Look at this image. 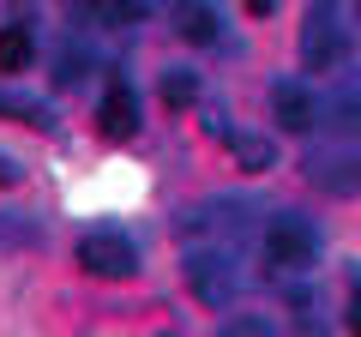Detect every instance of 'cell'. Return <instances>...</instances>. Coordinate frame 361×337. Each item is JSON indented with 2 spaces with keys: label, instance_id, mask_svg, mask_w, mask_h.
<instances>
[{
  "label": "cell",
  "instance_id": "cell-1",
  "mask_svg": "<svg viewBox=\"0 0 361 337\" xmlns=\"http://www.w3.org/2000/svg\"><path fill=\"white\" fill-rule=\"evenodd\" d=\"M265 259H271V271H283V277L307 271V265L319 259V235H313V223L295 217V211L271 217V229H265Z\"/></svg>",
  "mask_w": 361,
  "mask_h": 337
},
{
  "label": "cell",
  "instance_id": "cell-2",
  "mask_svg": "<svg viewBox=\"0 0 361 337\" xmlns=\"http://www.w3.org/2000/svg\"><path fill=\"white\" fill-rule=\"evenodd\" d=\"M78 265L90 277H133L139 253H133V241L121 229H90V235H78Z\"/></svg>",
  "mask_w": 361,
  "mask_h": 337
},
{
  "label": "cell",
  "instance_id": "cell-3",
  "mask_svg": "<svg viewBox=\"0 0 361 337\" xmlns=\"http://www.w3.org/2000/svg\"><path fill=\"white\" fill-rule=\"evenodd\" d=\"M187 289L205 307H229L235 301V265L223 253H187Z\"/></svg>",
  "mask_w": 361,
  "mask_h": 337
},
{
  "label": "cell",
  "instance_id": "cell-4",
  "mask_svg": "<svg viewBox=\"0 0 361 337\" xmlns=\"http://www.w3.org/2000/svg\"><path fill=\"white\" fill-rule=\"evenodd\" d=\"M271 121H277L283 133H313V121H319V103H313L307 85L283 78V85H271Z\"/></svg>",
  "mask_w": 361,
  "mask_h": 337
},
{
  "label": "cell",
  "instance_id": "cell-5",
  "mask_svg": "<svg viewBox=\"0 0 361 337\" xmlns=\"http://www.w3.org/2000/svg\"><path fill=\"white\" fill-rule=\"evenodd\" d=\"M301 61H307V73H331V66H343V37H337L331 18H307V30H301Z\"/></svg>",
  "mask_w": 361,
  "mask_h": 337
},
{
  "label": "cell",
  "instance_id": "cell-6",
  "mask_svg": "<svg viewBox=\"0 0 361 337\" xmlns=\"http://www.w3.org/2000/svg\"><path fill=\"white\" fill-rule=\"evenodd\" d=\"M97 121H103L109 139H133V133H139V97H133L127 85H115V91L103 97V109H97Z\"/></svg>",
  "mask_w": 361,
  "mask_h": 337
},
{
  "label": "cell",
  "instance_id": "cell-7",
  "mask_svg": "<svg viewBox=\"0 0 361 337\" xmlns=\"http://www.w3.org/2000/svg\"><path fill=\"white\" fill-rule=\"evenodd\" d=\"M175 37L180 42H217V13L205 0H180L175 6Z\"/></svg>",
  "mask_w": 361,
  "mask_h": 337
},
{
  "label": "cell",
  "instance_id": "cell-8",
  "mask_svg": "<svg viewBox=\"0 0 361 337\" xmlns=\"http://www.w3.org/2000/svg\"><path fill=\"white\" fill-rule=\"evenodd\" d=\"M30 61H37L30 30H25V25H6V30H0V73H25Z\"/></svg>",
  "mask_w": 361,
  "mask_h": 337
},
{
  "label": "cell",
  "instance_id": "cell-9",
  "mask_svg": "<svg viewBox=\"0 0 361 337\" xmlns=\"http://www.w3.org/2000/svg\"><path fill=\"white\" fill-rule=\"evenodd\" d=\"M163 103L169 109H193L199 103V78L193 73H163Z\"/></svg>",
  "mask_w": 361,
  "mask_h": 337
},
{
  "label": "cell",
  "instance_id": "cell-10",
  "mask_svg": "<svg viewBox=\"0 0 361 337\" xmlns=\"http://www.w3.org/2000/svg\"><path fill=\"white\" fill-rule=\"evenodd\" d=\"M229 145H235V163L241 168H271V157H277L271 139H229Z\"/></svg>",
  "mask_w": 361,
  "mask_h": 337
},
{
  "label": "cell",
  "instance_id": "cell-11",
  "mask_svg": "<svg viewBox=\"0 0 361 337\" xmlns=\"http://www.w3.org/2000/svg\"><path fill=\"white\" fill-rule=\"evenodd\" d=\"M97 13H103L109 25H139V0H103Z\"/></svg>",
  "mask_w": 361,
  "mask_h": 337
},
{
  "label": "cell",
  "instance_id": "cell-12",
  "mask_svg": "<svg viewBox=\"0 0 361 337\" xmlns=\"http://www.w3.org/2000/svg\"><path fill=\"white\" fill-rule=\"evenodd\" d=\"M223 337H271V325H259V319H235Z\"/></svg>",
  "mask_w": 361,
  "mask_h": 337
},
{
  "label": "cell",
  "instance_id": "cell-13",
  "mask_svg": "<svg viewBox=\"0 0 361 337\" xmlns=\"http://www.w3.org/2000/svg\"><path fill=\"white\" fill-rule=\"evenodd\" d=\"M0 187H18V163L13 157H0Z\"/></svg>",
  "mask_w": 361,
  "mask_h": 337
},
{
  "label": "cell",
  "instance_id": "cell-14",
  "mask_svg": "<svg viewBox=\"0 0 361 337\" xmlns=\"http://www.w3.org/2000/svg\"><path fill=\"white\" fill-rule=\"evenodd\" d=\"M349 331L361 337V289H355V301H349Z\"/></svg>",
  "mask_w": 361,
  "mask_h": 337
},
{
  "label": "cell",
  "instance_id": "cell-15",
  "mask_svg": "<svg viewBox=\"0 0 361 337\" xmlns=\"http://www.w3.org/2000/svg\"><path fill=\"white\" fill-rule=\"evenodd\" d=\"M247 13H253V18H265V13H277V0H247Z\"/></svg>",
  "mask_w": 361,
  "mask_h": 337
},
{
  "label": "cell",
  "instance_id": "cell-16",
  "mask_svg": "<svg viewBox=\"0 0 361 337\" xmlns=\"http://www.w3.org/2000/svg\"><path fill=\"white\" fill-rule=\"evenodd\" d=\"M355 18H361V6H355Z\"/></svg>",
  "mask_w": 361,
  "mask_h": 337
}]
</instances>
